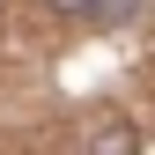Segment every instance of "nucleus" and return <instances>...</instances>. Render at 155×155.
I'll use <instances>...</instances> for the list:
<instances>
[{"instance_id": "obj_1", "label": "nucleus", "mask_w": 155, "mask_h": 155, "mask_svg": "<svg viewBox=\"0 0 155 155\" xmlns=\"http://www.w3.org/2000/svg\"><path fill=\"white\" fill-rule=\"evenodd\" d=\"M81 155H140V126H126V118H104L89 133V148Z\"/></svg>"}, {"instance_id": "obj_2", "label": "nucleus", "mask_w": 155, "mask_h": 155, "mask_svg": "<svg viewBox=\"0 0 155 155\" xmlns=\"http://www.w3.org/2000/svg\"><path fill=\"white\" fill-rule=\"evenodd\" d=\"M89 15H96V22H111V30H126V22H140V15H148V0H89Z\"/></svg>"}, {"instance_id": "obj_3", "label": "nucleus", "mask_w": 155, "mask_h": 155, "mask_svg": "<svg viewBox=\"0 0 155 155\" xmlns=\"http://www.w3.org/2000/svg\"><path fill=\"white\" fill-rule=\"evenodd\" d=\"M52 8H59V15H89V0H52Z\"/></svg>"}]
</instances>
